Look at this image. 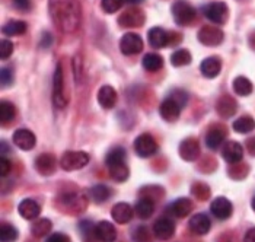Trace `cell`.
Instances as JSON below:
<instances>
[{
  "label": "cell",
  "instance_id": "cell-19",
  "mask_svg": "<svg viewBox=\"0 0 255 242\" xmlns=\"http://www.w3.org/2000/svg\"><path fill=\"white\" fill-rule=\"evenodd\" d=\"M117 91H116L113 86H110V85H104V86L98 91L99 105H101L102 108H105V110L114 108L116 104H117Z\"/></svg>",
  "mask_w": 255,
  "mask_h": 242
},
{
  "label": "cell",
  "instance_id": "cell-16",
  "mask_svg": "<svg viewBox=\"0 0 255 242\" xmlns=\"http://www.w3.org/2000/svg\"><path fill=\"white\" fill-rule=\"evenodd\" d=\"M222 156L229 163H238L244 158V147L238 141H228L222 149Z\"/></svg>",
  "mask_w": 255,
  "mask_h": 242
},
{
  "label": "cell",
  "instance_id": "cell-39",
  "mask_svg": "<svg viewBox=\"0 0 255 242\" xmlns=\"http://www.w3.org/2000/svg\"><path fill=\"white\" fill-rule=\"evenodd\" d=\"M133 241L134 242H150V234L147 231L146 226H137L134 231H133Z\"/></svg>",
  "mask_w": 255,
  "mask_h": 242
},
{
  "label": "cell",
  "instance_id": "cell-52",
  "mask_svg": "<svg viewBox=\"0 0 255 242\" xmlns=\"http://www.w3.org/2000/svg\"><path fill=\"white\" fill-rule=\"evenodd\" d=\"M244 242H255V228L250 229V231H248V232L245 234Z\"/></svg>",
  "mask_w": 255,
  "mask_h": 242
},
{
  "label": "cell",
  "instance_id": "cell-22",
  "mask_svg": "<svg viewBox=\"0 0 255 242\" xmlns=\"http://www.w3.org/2000/svg\"><path fill=\"white\" fill-rule=\"evenodd\" d=\"M212 228V221L204 213H197L190 219V229L197 235H206Z\"/></svg>",
  "mask_w": 255,
  "mask_h": 242
},
{
  "label": "cell",
  "instance_id": "cell-29",
  "mask_svg": "<svg viewBox=\"0 0 255 242\" xmlns=\"http://www.w3.org/2000/svg\"><path fill=\"white\" fill-rule=\"evenodd\" d=\"M134 212L140 219H149L153 212H155V202L150 199V197H143L136 203V207H134Z\"/></svg>",
  "mask_w": 255,
  "mask_h": 242
},
{
  "label": "cell",
  "instance_id": "cell-26",
  "mask_svg": "<svg viewBox=\"0 0 255 242\" xmlns=\"http://www.w3.org/2000/svg\"><path fill=\"white\" fill-rule=\"evenodd\" d=\"M226 137V128L222 127V125H216V127H212L206 136V143H207V147H210L212 150H216L219 149V146L223 143Z\"/></svg>",
  "mask_w": 255,
  "mask_h": 242
},
{
  "label": "cell",
  "instance_id": "cell-2",
  "mask_svg": "<svg viewBox=\"0 0 255 242\" xmlns=\"http://www.w3.org/2000/svg\"><path fill=\"white\" fill-rule=\"evenodd\" d=\"M105 163L108 166L110 175L117 182L127 181L130 171L128 166L126 165V150L120 146L113 147L105 158Z\"/></svg>",
  "mask_w": 255,
  "mask_h": 242
},
{
  "label": "cell",
  "instance_id": "cell-47",
  "mask_svg": "<svg viewBox=\"0 0 255 242\" xmlns=\"http://www.w3.org/2000/svg\"><path fill=\"white\" fill-rule=\"evenodd\" d=\"M73 67H75V75H76V81H82V76H83V72H82V61H80V57L76 56L75 60H73Z\"/></svg>",
  "mask_w": 255,
  "mask_h": 242
},
{
  "label": "cell",
  "instance_id": "cell-11",
  "mask_svg": "<svg viewBox=\"0 0 255 242\" xmlns=\"http://www.w3.org/2000/svg\"><path fill=\"white\" fill-rule=\"evenodd\" d=\"M60 204L64 207L66 212L78 213L86 207V199L80 193H66L60 197Z\"/></svg>",
  "mask_w": 255,
  "mask_h": 242
},
{
  "label": "cell",
  "instance_id": "cell-34",
  "mask_svg": "<svg viewBox=\"0 0 255 242\" xmlns=\"http://www.w3.org/2000/svg\"><path fill=\"white\" fill-rule=\"evenodd\" d=\"M91 199L95 203H104L107 202L111 196V191L107 185L104 184H98V185H94L91 188V193H89Z\"/></svg>",
  "mask_w": 255,
  "mask_h": 242
},
{
  "label": "cell",
  "instance_id": "cell-10",
  "mask_svg": "<svg viewBox=\"0 0 255 242\" xmlns=\"http://www.w3.org/2000/svg\"><path fill=\"white\" fill-rule=\"evenodd\" d=\"M223 31L217 26L206 25L198 31V41L207 47H216L223 41Z\"/></svg>",
  "mask_w": 255,
  "mask_h": 242
},
{
  "label": "cell",
  "instance_id": "cell-15",
  "mask_svg": "<svg viewBox=\"0 0 255 242\" xmlns=\"http://www.w3.org/2000/svg\"><path fill=\"white\" fill-rule=\"evenodd\" d=\"M153 234L157 240L166 241V240L172 238V235L175 234V223L168 218H162L153 225Z\"/></svg>",
  "mask_w": 255,
  "mask_h": 242
},
{
  "label": "cell",
  "instance_id": "cell-18",
  "mask_svg": "<svg viewBox=\"0 0 255 242\" xmlns=\"http://www.w3.org/2000/svg\"><path fill=\"white\" fill-rule=\"evenodd\" d=\"M95 238L101 242H114L117 240V229L111 222L102 221L95 226Z\"/></svg>",
  "mask_w": 255,
  "mask_h": 242
},
{
  "label": "cell",
  "instance_id": "cell-48",
  "mask_svg": "<svg viewBox=\"0 0 255 242\" xmlns=\"http://www.w3.org/2000/svg\"><path fill=\"white\" fill-rule=\"evenodd\" d=\"M51 44H53V35H51L50 32H44V34H42V37H41L39 47H42V48H48Z\"/></svg>",
  "mask_w": 255,
  "mask_h": 242
},
{
  "label": "cell",
  "instance_id": "cell-23",
  "mask_svg": "<svg viewBox=\"0 0 255 242\" xmlns=\"http://www.w3.org/2000/svg\"><path fill=\"white\" fill-rule=\"evenodd\" d=\"M111 216L117 223H128L133 219V209L127 203H117L111 210Z\"/></svg>",
  "mask_w": 255,
  "mask_h": 242
},
{
  "label": "cell",
  "instance_id": "cell-31",
  "mask_svg": "<svg viewBox=\"0 0 255 242\" xmlns=\"http://www.w3.org/2000/svg\"><path fill=\"white\" fill-rule=\"evenodd\" d=\"M253 89H254V86H253V83H251L250 79H247L244 76L235 78V81H234V91H235L239 97H248V95H251L253 94Z\"/></svg>",
  "mask_w": 255,
  "mask_h": 242
},
{
  "label": "cell",
  "instance_id": "cell-13",
  "mask_svg": "<svg viewBox=\"0 0 255 242\" xmlns=\"http://www.w3.org/2000/svg\"><path fill=\"white\" fill-rule=\"evenodd\" d=\"M13 143L22 150H31L37 144V137L32 131L26 128H19L13 133Z\"/></svg>",
  "mask_w": 255,
  "mask_h": 242
},
{
  "label": "cell",
  "instance_id": "cell-7",
  "mask_svg": "<svg viewBox=\"0 0 255 242\" xmlns=\"http://www.w3.org/2000/svg\"><path fill=\"white\" fill-rule=\"evenodd\" d=\"M120 50L126 56H134L143 51V40L140 38L138 34L134 32H127L123 35L120 41Z\"/></svg>",
  "mask_w": 255,
  "mask_h": 242
},
{
  "label": "cell",
  "instance_id": "cell-14",
  "mask_svg": "<svg viewBox=\"0 0 255 242\" xmlns=\"http://www.w3.org/2000/svg\"><path fill=\"white\" fill-rule=\"evenodd\" d=\"M179 155L184 161H196L200 156V144L194 137H188L179 144Z\"/></svg>",
  "mask_w": 255,
  "mask_h": 242
},
{
  "label": "cell",
  "instance_id": "cell-44",
  "mask_svg": "<svg viewBox=\"0 0 255 242\" xmlns=\"http://www.w3.org/2000/svg\"><path fill=\"white\" fill-rule=\"evenodd\" d=\"M79 229H80V232H82L85 240L92 238V234L95 235V228H92V223L89 222V221H82L80 225H79Z\"/></svg>",
  "mask_w": 255,
  "mask_h": 242
},
{
  "label": "cell",
  "instance_id": "cell-27",
  "mask_svg": "<svg viewBox=\"0 0 255 242\" xmlns=\"http://www.w3.org/2000/svg\"><path fill=\"white\" fill-rule=\"evenodd\" d=\"M147 38L153 48H162V47L168 45V42H169V32H166L165 29H162L159 26H155L149 31Z\"/></svg>",
  "mask_w": 255,
  "mask_h": 242
},
{
  "label": "cell",
  "instance_id": "cell-43",
  "mask_svg": "<svg viewBox=\"0 0 255 242\" xmlns=\"http://www.w3.org/2000/svg\"><path fill=\"white\" fill-rule=\"evenodd\" d=\"M0 82H1V86L3 88L12 86V83H13V72H12V69H7V67L1 69Z\"/></svg>",
  "mask_w": 255,
  "mask_h": 242
},
{
  "label": "cell",
  "instance_id": "cell-49",
  "mask_svg": "<svg viewBox=\"0 0 255 242\" xmlns=\"http://www.w3.org/2000/svg\"><path fill=\"white\" fill-rule=\"evenodd\" d=\"M45 242H70V240L66 235H63V234H53V235H50L47 238Z\"/></svg>",
  "mask_w": 255,
  "mask_h": 242
},
{
  "label": "cell",
  "instance_id": "cell-46",
  "mask_svg": "<svg viewBox=\"0 0 255 242\" xmlns=\"http://www.w3.org/2000/svg\"><path fill=\"white\" fill-rule=\"evenodd\" d=\"M9 172H10V162L7 161L4 156H1L0 158V175L1 177H6Z\"/></svg>",
  "mask_w": 255,
  "mask_h": 242
},
{
  "label": "cell",
  "instance_id": "cell-25",
  "mask_svg": "<svg viewBox=\"0 0 255 242\" xmlns=\"http://www.w3.org/2000/svg\"><path fill=\"white\" fill-rule=\"evenodd\" d=\"M216 110H217V113H219L223 119H229V117H232V116L236 113V110H238V104H236V101L232 98V97H229V95H223V97H222V98H219V101H217Z\"/></svg>",
  "mask_w": 255,
  "mask_h": 242
},
{
  "label": "cell",
  "instance_id": "cell-28",
  "mask_svg": "<svg viewBox=\"0 0 255 242\" xmlns=\"http://www.w3.org/2000/svg\"><path fill=\"white\" fill-rule=\"evenodd\" d=\"M169 210L177 218H185V216H188L193 212V202L190 199L181 197V199H178V200H175L171 204Z\"/></svg>",
  "mask_w": 255,
  "mask_h": 242
},
{
  "label": "cell",
  "instance_id": "cell-35",
  "mask_svg": "<svg viewBox=\"0 0 255 242\" xmlns=\"http://www.w3.org/2000/svg\"><path fill=\"white\" fill-rule=\"evenodd\" d=\"M51 228H53V223L50 219H39L32 225L31 232L35 238H42L51 232Z\"/></svg>",
  "mask_w": 255,
  "mask_h": 242
},
{
  "label": "cell",
  "instance_id": "cell-32",
  "mask_svg": "<svg viewBox=\"0 0 255 242\" xmlns=\"http://www.w3.org/2000/svg\"><path fill=\"white\" fill-rule=\"evenodd\" d=\"M143 67L147 70V72H157L162 69L163 66V59L159 56V54H155V53H149L143 57Z\"/></svg>",
  "mask_w": 255,
  "mask_h": 242
},
{
  "label": "cell",
  "instance_id": "cell-9",
  "mask_svg": "<svg viewBox=\"0 0 255 242\" xmlns=\"http://www.w3.org/2000/svg\"><path fill=\"white\" fill-rule=\"evenodd\" d=\"M144 23V12L140 7H130L118 16V25L124 28H138Z\"/></svg>",
  "mask_w": 255,
  "mask_h": 242
},
{
  "label": "cell",
  "instance_id": "cell-54",
  "mask_svg": "<svg viewBox=\"0 0 255 242\" xmlns=\"http://www.w3.org/2000/svg\"><path fill=\"white\" fill-rule=\"evenodd\" d=\"M143 0H124V4H140Z\"/></svg>",
  "mask_w": 255,
  "mask_h": 242
},
{
  "label": "cell",
  "instance_id": "cell-36",
  "mask_svg": "<svg viewBox=\"0 0 255 242\" xmlns=\"http://www.w3.org/2000/svg\"><path fill=\"white\" fill-rule=\"evenodd\" d=\"M16 116V108L12 102L9 101H1L0 105V120L1 124H7L15 119Z\"/></svg>",
  "mask_w": 255,
  "mask_h": 242
},
{
  "label": "cell",
  "instance_id": "cell-12",
  "mask_svg": "<svg viewBox=\"0 0 255 242\" xmlns=\"http://www.w3.org/2000/svg\"><path fill=\"white\" fill-rule=\"evenodd\" d=\"M210 210L219 221H226L232 216L234 207H232V203L229 202L226 197H217L212 203Z\"/></svg>",
  "mask_w": 255,
  "mask_h": 242
},
{
  "label": "cell",
  "instance_id": "cell-6",
  "mask_svg": "<svg viewBox=\"0 0 255 242\" xmlns=\"http://www.w3.org/2000/svg\"><path fill=\"white\" fill-rule=\"evenodd\" d=\"M203 13L209 20L223 25L229 18V7L225 1H212L203 7Z\"/></svg>",
  "mask_w": 255,
  "mask_h": 242
},
{
  "label": "cell",
  "instance_id": "cell-20",
  "mask_svg": "<svg viewBox=\"0 0 255 242\" xmlns=\"http://www.w3.org/2000/svg\"><path fill=\"white\" fill-rule=\"evenodd\" d=\"M181 113V105L171 98H166L159 107V114L165 121H175L179 117Z\"/></svg>",
  "mask_w": 255,
  "mask_h": 242
},
{
  "label": "cell",
  "instance_id": "cell-33",
  "mask_svg": "<svg viewBox=\"0 0 255 242\" xmlns=\"http://www.w3.org/2000/svg\"><path fill=\"white\" fill-rule=\"evenodd\" d=\"M255 128V120L251 116H242L234 122V130L236 133H251Z\"/></svg>",
  "mask_w": 255,
  "mask_h": 242
},
{
  "label": "cell",
  "instance_id": "cell-17",
  "mask_svg": "<svg viewBox=\"0 0 255 242\" xmlns=\"http://www.w3.org/2000/svg\"><path fill=\"white\" fill-rule=\"evenodd\" d=\"M56 166H57V161L51 153H42L39 155L35 161V168L41 175L48 177L53 175L56 172Z\"/></svg>",
  "mask_w": 255,
  "mask_h": 242
},
{
  "label": "cell",
  "instance_id": "cell-53",
  "mask_svg": "<svg viewBox=\"0 0 255 242\" xmlns=\"http://www.w3.org/2000/svg\"><path fill=\"white\" fill-rule=\"evenodd\" d=\"M247 146H248L250 153L255 156V137H253V139H250V140L247 141Z\"/></svg>",
  "mask_w": 255,
  "mask_h": 242
},
{
  "label": "cell",
  "instance_id": "cell-5",
  "mask_svg": "<svg viewBox=\"0 0 255 242\" xmlns=\"http://www.w3.org/2000/svg\"><path fill=\"white\" fill-rule=\"evenodd\" d=\"M53 101L57 108H64L69 102V98L64 92V75H63L61 63L57 64V69L53 78Z\"/></svg>",
  "mask_w": 255,
  "mask_h": 242
},
{
  "label": "cell",
  "instance_id": "cell-40",
  "mask_svg": "<svg viewBox=\"0 0 255 242\" xmlns=\"http://www.w3.org/2000/svg\"><path fill=\"white\" fill-rule=\"evenodd\" d=\"M101 4H102V9L107 13H116L124 4V0H102Z\"/></svg>",
  "mask_w": 255,
  "mask_h": 242
},
{
  "label": "cell",
  "instance_id": "cell-21",
  "mask_svg": "<svg viewBox=\"0 0 255 242\" xmlns=\"http://www.w3.org/2000/svg\"><path fill=\"white\" fill-rule=\"evenodd\" d=\"M18 212H19V215L23 219H26V221H34V219H37L39 216L41 207H39V204L35 202V200H32V199H25V200H22V202L19 203Z\"/></svg>",
  "mask_w": 255,
  "mask_h": 242
},
{
  "label": "cell",
  "instance_id": "cell-42",
  "mask_svg": "<svg viewBox=\"0 0 255 242\" xmlns=\"http://www.w3.org/2000/svg\"><path fill=\"white\" fill-rule=\"evenodd\" d=\"M193 194H196V197L201 199V200H206L210 197V188L204 184L197 182L193 185Z\"/></svg>",
  "mask_w": 255,
  "mask_h": 242
},
{
  "label": "cell",
  "instance_id": "cell-50",
  "mask_svg": "<svg viewBox=\"0 0 255 242\" xmlns=\"http://www.w3.org/2000/svg\"><path fill=\"white\" fill-rule=\"evenodd\" d=\"M13 4L19 10H29V7H31V1L29 0H13Z\"/></svg>",
  "mask_w": 255,
  "mask_h": 242
},
{
  "label": "cell",
  "instance_id": "cell-3",
  "mask_svg": "<svg viewBox=\"0 0 255 242\" xmlns=\"http://www.w3.org/2000/svg\"><path fill=\"white\" fill-rule=\"evenodd\" d=\"M196 9L185 0H177L172 4V16L178 25L185 26L196 19Z\"/></svg>",
  "mask_w": 255,
  "mask_h": 242
},
{
  "label": "cell",
  "instance_id": "cell-45",
  "mask_svg": "<svg viewBox=\"0 0 255 242\" xmlns=\"http://www.w3.org/2000/svg\"><path fill=\"white\" fill-rule=\"evenodd\" d=\"M171 100H174V101L178 102V104L182 107V105H185V104H187V94H185L184 91H174V92H172Z\"/></svg>",
  "mask_w": 255,
  "mask_h": 242
},
{
  "label": "cell",
  "instance_id": "cell-1",
  "mask_svg": "<svg viewBox=\"0 0 255 242\" xmlns=\"http://www.w3.org/2000/svg\"><path fill=\"white\" fill-rule=\"evenodd\" d=\"M50 15L61 32L72 34L80 25L82 10L79 0H50Z\"/></svg>",
  "mask_w": 255,
  "mask_h": 242
},
{
  "label": "cell",
  "instance_id": "cell-38",
  "mask_svg": "<svg viewBox=\"0 0 255 242\" xmlns=\"http://www.w3.org/2000/svg\"><path fill=\"white\" fill-rule=\"evenodd\" d=\"M0 240L1 242H15L18 240V231L10 223H1L0 226Z\"/></svg>",
  "mask_w": 255,
  "mask_h": 242
},
{
  "label": "cell",
  "instance_id": "cell-37",
  "mask_svg": "<svg viewBox=\"0 0 255 242\" xmlns=\"http://www.w3.org/2000/svg\"><path fill=\"white\" fill-rule=\"evenodd\" d=\"M191 54H190V51L188 50H185V48H181V50H177L172 56H171V63H172V66H175V67H181V66H187V64H190L191 63Z\"/></svg>",
  "mask_w": 255,
  "mask_h": 242
},
{
  "label": "cell",
  "instance_id": "cell-41",
  "mask_svg": "<svg viewBox=\"0 0 255 242\" xmlns=\"http://www.w3.org/2000/svg\"><path fill=\"white\" fill-rule=\"evenodd\" d=\"M12 54H13V44H12V41H9V40L0 41V57H1V60L9 59Z\"/></svg>",
  "mask_w": 255,
  "mask_h": 242
},
{
  "label": "cell",
  "instance_id": "cell-51",
  "mask_svg": "<svg viewBox=\"0 0 255 242\" xmlns=\"http://www.w3.org/2000/svg\"><path fill=\"white\" fill-rule=\"evenodd\" d=\"M178 42H181V34H178V32H169V42L168 44L175 45Z\"/></svg>",
  "mask_w": 255,
  "mask_h": 242
},
{
  "label": "cell",
  "instance_id": "cell-4",
  "mask_svg": "<svg viewBox=\"0 0 255 242\" xmlns=\"http://www.w3.org/2000/svg\"><path fill=\"white\" fill-rule=\"evenodd\" d=\"M89 163V155L82 150H69L61 156L60 165L64 171H76Z\"/></svg>",
  "mask_w": 255,
  "mask_h": 242
},
{
  "label": "cell",
  "instance_id": "cell-56",
  "mask_svg": "<svg viewBox=\"0 0 255 242\" xmlns=\"http://www.w3.org/2000/svg\"><path fill=\"white\" fill-rule=\"evenodd\" d=\"M251 45H253V47L255 48V40H254V38H251Z\"/></svg>",
  "mask_w": 255,
  "mask_h": 242
},
{
  "label": "cell",
  "instance_id": "cell-8",
  "mask_svg": "<svg viewBox=\"0 0 255 242\" xmlns=\"http://www.w3.org/2000/svg\"><path fill=\"white\" fill-rule=\"evenodd\" d=\"M134 150L140 158H149L157 152V143L150 134L143 133L134 140Z\"/></svg>",
  "mask_w": 255,
  "mask_h": 242
},
{
  "label": "cell",
  "instance_id": "cell-30",
  "mask_svg": "<svg viewBox=\"0 0 255 242\" xmlns=\"http://www.w3.org/2000/svg\"><path fill=\"white\" fill-rule=\"evenodd\" d=\"M28 25L23 20H9L6 25H3L1 32L7 37H16V35H22L26 31Z\"/></svg>",
  "mask_w": 255,
  "mask_h": 242
},
{
  "label": "cell",
  "instance_id": "cell-24",
  "mask_svg": "<svg viewBox=\"0 0 255 242\" xmlns=\"http://www.w3.org/2000/svg\"><path fill=\"white\" fill-rule=\"evenodd\" d=\"M200 70H201V73L206 78L213 79V78H216L217 75L220 73V70H222V60L219 57H216V56L207 57L206 60H203V63H201Z\"/></svg>",
  "mask_w": 255,
  "mask_h": 242
},
{
  "label": "cell",
  "instance_id": "cell-55",
  "mask_svg": "<svg viewBox=\"0 0 255 242\" xmlns=\"http://www.w3.org/2000/svg\"><path fill=\"white\" fill-rule=\"evenodd\" d=\"M251 206H253V210H254V212H255V197H254V199H253V203H251Z\"/></svg>",
  "mask_w": 255,
  "mask_h": 242
}]
</instances>
